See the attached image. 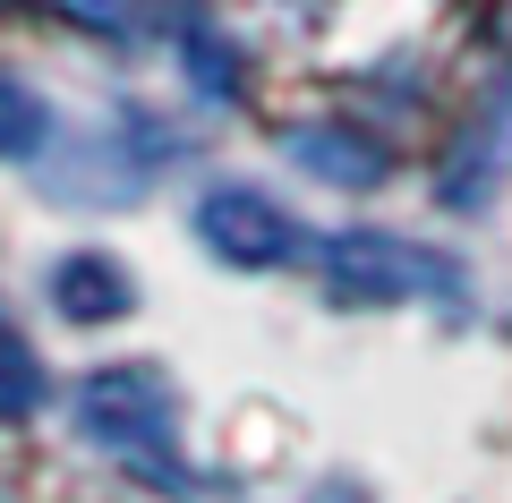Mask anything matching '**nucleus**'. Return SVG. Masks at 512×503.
I'll use <instances>...</instances> for the list:
<instances>
[{
  "instance_id": "obj_1",
  "label": "nucleus",
  "mask_w": 512,
  "mask_h": 503,
  "mask_svg": "<svg viewBox=\"0 0 512 503\" xmlns=\"http://www.w3.org/2000/svg\"><path fill=\"white\" fill-rule=\"evenodd\" d=\"M77 418H86L94 444L163 469V478H180V469L163 461V452H171V393L146 376V367H111V376H94L86 393H77Z\"/></svg>"
},
{
  "instance_id": "obj_2",
  "label": "nucleus",
  "mask_w": 512,
  "mask_h": 503,
  "mask_svg": "<svg viewBox=\"0 0 512 503\" xmlns=\"http://www.w3.org/2000/svg\"><path fill=\"white\" fill-rule=\"evenodd\" d=\"M453 273L444 265H427V256H410L402 239H333L325 248V290L333 299H350V307H367V299H402V290H444Z\"/></svg>"
},
{
  "instance_id": "obj_3",
  "label": "nucleus",
  "mask_w": 512,
  "mask_h": 503,
  "mask_svg": "<svg viewBox=\"0 0 512 503\" xmlns=\"http://www.w3.org/2000/svg\"><path fill=\"white\" fill-rule=\"evenodd\" d=\"M197 231L205 248H222L231 265H282L299 248V222L282 205H265V188H214L197 205Z\"/></svg>"
},
{
  "instance_id": "obj_4",
  "label": "nucleus",
  "mask_w": 512,
  "mask_h": 503,
  "mask_svg": "<svg viewBox=\"0 0 512 503\" xmlns=\"http://www.w3.org/2000/svg\"><path fill=\"white\" fill-rule=\"evenodd\" d=\"M52 299H60V316H77V324H111V316H128V273L111 265L103 248H77V256H60L52 265Z\"/></svg>"
},
{
  "instance_id": "obj_5",
  "label": "nucleus",
  "mask_w": 512,
  "mask_h": 503,
  "mask_svg": "<svg viewBox=\"0 0 512 503\" xmlns=\"http://www.w3.org/2000/svg\"><path fill=\"white\" fill-rule=\"evenodd\" d=\"M291 154L308 162V171H333L342 188H376L384 180V145H367L359 128H308V137H291Z\"/></svg>"
},
{
  "instance_id": "obj_6",
  "label": "nucleus",
  "mask_w": 512,
  "mask_h": 503,
  "mask_svg": "<svg viewBox=\"0 0 512 503\" xmlns=\"http://www.w3.org/2000/svg\"><path fill=\"white\" fill-rule=\"evenodd\" d=\"M52 137V111L18 86V77H0V154H35Z\"/></svg>"
}]
</instances>
